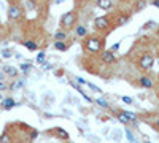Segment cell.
Returning a JSON list of instances; mask_svg holds the SVG:
<instances>
[{
    "label": "cell",
    "instance_id": "1",
    "mask_svg": "<svg viewBox=\"0 0 159 143\" xmlns=\"http://www.w3.org/2000/svg\"><path fill=\"white\" fill-rule=\"evenodd\" d=\"M75 21H76L75 13H73V11H69V13H65V15H62V18H61V25H62L64 29H69V27H72V25L75 24Z\"/></svg>",
    "mask_w": 159,
    "mask_h": 143
},
{
    "label": "cell",
    "instance_id": "2",
    "mask_svg": "<svg viewBox=\"0 0 159 143\" xmlns=\"http://www.w3.org/2000/svg\"><path fill=\"white\" fill-rule=\"evenodd\" d=\"M84 46H86L88 51H91V53H97V51H100V48H102V42L99 40V38L92 37V38H89V40H86Z\"/></svg>",
    "mask_w": 159,
    "mask_h": 143
},
{
    "label": "cell",
    "instance_id": "3",
    "mask_svg": "<svg viewBox=\"0 0 159 143\" xmlns=\"http://www.w3.org/2000/svg\"><path fill=\"white\" fill-rule=\"evenodd\" d=\"M139 64H140V67H142V69L148 70V69H151V67L154 65V57H153L151 54H145V56L140 57Z\"/></svg>",
    "mask_w": 159,
    "mask_h": 143
},
{
    "label": "cell",
    "instance_id": "4",
    "mask_svg": "<svg viewBox=\"0 0 159 143\" xmlns=\"http://www.w3.org/2000/svg\"><path fill=\"white\" fill-rule=\"evenodd\" d=\"M21 18V8L18 5H11L8 8V19L15 21V19H19Z\"/></svg>",
    "mask_w": 159,
    "mask_h": 143
},
{
    "label": "cell",
    "instance_id": "5",
    "mask_svg": "<svg viewBox=\"0 0 159 143\" xmlns=\"http://www.w3.org/2000/svg\"><path fill=\"white\" fill-rule=\"evenodd\" d=\"M108 18L107 16H100V18H96V21H94V25H96V29H99V30H103V29H107L108 27Z\"/></svg>",
    "mask_w": 159,
    "mask_h": 143
},
{
    "label": "cell",
    "instance_id": "6",
    "mask_svg": "<svg viewBox=\"0 0 159 143\" xmlns=\"http://www.w3.org/2000/svg\"><path fill=\"white\" fill-rule=\"evenodd\" d=\"M102 60H103V62H107V64L115 62V60H116L115 53H111V51H103V53H102Z\"/></svg>",
    "mask_w": 159,
    "mask_h": 143
},
{
    "label": "cell",
    "instance_id": "7",
    "mask_svg": "<svg viewBox=\"0 0 159 143\" xmlns=\"http://www.w3.org/2000/svg\"><path fill=\"white\" fill-rule=\"evenodd\" d=\"M97 7L100 10H110L113 7V2L111 0H97Z\"/></svg>",
    "mask_w": 159,
    "mask_h": 143
},
{
    "label": "cell",
    "instance_id": "8",
    "mask_svg": "<svg viewBox=\"0 0 159 143\" xmlns=\"http://www.w3.org/2000/svg\"><path fill=\"white\" fill-rule=\"evenodd\" d=\"M3 73L15 78V76H18V69H16V67H11V65H5V67H3Z\"/></svg>",
    "mask_w": 159,
    "mask_h": 143
},
{
    "label": "cell",
    "instance_id": "9",
    "mask_svg": "<svg viewBox=\"0 0 159 143\" xmlns=\"http://www.w3.org/2000/svg\"><path fill=\"white\" fill-rule=\"evenodd\" d=\"M2 107H3V110H10V108L15 107V100H13V97L3 99V100H2Z\"/></svg>",
    "mask_w": 159,
    "mask_h": 143
},
{
    "label": "cell",
    "instance_id": "10",
    "mask_svg": "<svg viewBox=\"0 0 159 143\" xmlns=\"http://www.w3.org/2000/svg\"><path fill=\"white\" fill-rule=\"evenodd\" d=\"M140 84H142L143 87H153V81L150 80L148 76H142V78H140Z\"/></svg>",
    "mask_w": 159,
    "mask_h": 143
},
{
    "label": "cell",
    "instance_id": "11",
    "mask_svg": "<svg viewBox=\"0 0 159 143\" xmlns=\"http://www.w3.org/2000/svg\"><path fill=\"white\" fill-rule=\"evenodd\" d=\"M24 46L27 48L29 51H37V49H38L37 43H35V42H30V40H27V42H24Z\"/></svg>",
    "mask_w": 159,
    "mask_h": 143
},
{
    "label": "cell",
    "instance_id": "12",
    "mask_svg": "<svg viewBox=\"0 0 159 143\" xmlns=\"http://www.w3.org/2000/svg\"><path fill=\"white\" fill-rule=\"evenodd\" d=\"M70 84H72V86H73V87H75V89L78 91V92H80V94H81V96H83V97L86 99V100H89V102H92V99H91V97H89V96H88V94H86V92H84V91H83L81 87H80V86H76L75 83H70Z\"/></svg>",
    "mask_w": 159,
    "mask_h": 143
},
{
    "label": "cell",
    "instance_id": "13",
    "mask_svg": "<svg viewBox=\"0 0 159 143\" xmlns=\"http://www.w3.org/2000/svg\"><path fill=\"white\" fill-rule=\"evenodd\" d=\"M65 37H67V34H65L64 30H57V32L54 34L56 42H64V40H65Z\"/></svg>",
    "mask_w": 159,
    "mask_h": 143
},
{
    "label": "cell",
    "instance_id": "14",
    "mask_svg": "<svg viewBox=\"0 0 159 143\" xmlns=\"http://www.w3.org/2000/svg\"><path fill=\"white\" fill-rule=\"evenodd\" d=\"M86 34H88V30H86V27L84 25H76V35L78 37H86Z\"/></svg>",
    "mask_w": 159,
    "mask_h": 143
},
{
    "label": "cell",
    "instance_id": "15",
    "mask_svg": "<svg viewBox=\"0 0 159 143\" xmlns=\"http://www.w3.org/2000/svg\"><path fill=\"white\" fill-rule=\"evenodd\" d=\"M121 134H123V132L119 131V129H115V131L111 132V138H113L115 141H119V140L123 138V135H121Z\"/></svg>",
    "mask_w": 159,
    "mask_h": 143
},
{
    "label": "cell",
    "instance_id": "16",
    "mask_svg": "<svg viewBox=\"0 0 159 143\" xmlns=\"http://www.w3.org/2000/svg\"><path fill=\"white\" fill-rule=\"evenodd\" d=\"M54 46H56L57 51H67V49H69V46L65 45V42H56Z\"/></svg>",
    "mask_w": 159,
    "mask_h": 143
},
{
    "label": "cell",
    "instance_id": "17",
    "mask_svg": "<svg viewBox=\"0 0 159 143\" xmlns=\"http://www.w3.org/2000/svg\"><path fill=\"white\" fill-rule=\"evenodd\" d=\"M24 84H25V81H24V80H19V81H16L13 86H10V89H11V91H16V89H21Z\"/></svg>",
    "mask_w": 159,
    "mask_h": 143
},
{
    "label": "cell",
    "instance_id": "18",
    "mask_svg": "<svg viewBox=\"0 0 159 143\" xmlns=\"http://www.w3.org/2000/svg\"><path fill=\"white\" fill-rule=\"evenodd\" d=\"M124 114L127 116V119H129L130 123H135V121H137V114H134V113H130V111H127V110L124 111Z\"/></svg>",
    "mask_w": 159,
    "mask_h": 143
},
{
    "label": "cell",
    "instance_id": "19",
    "mask_svg": "<svg viewBox=\"0 0 159 143\" xmlns=\"http://www.w3.org/2000/svg\"><path fill=\"white\" fill-rule=\"evenodd\" d=\"M118 119H119V121H121V123H124V124H127V123H130V121L127 119V116H126V114H124L123 111H119V113H118Z\"/></svg>",
    "mask_w": 159,
    "mask_h": 143
},
{
    "label": "cell",
    "instance_id": "20",
    "mask_svg": "<svg viewBox=\"0 0 159 143\" xmlns=\"http://www.w3.org/2000/svg\"><path fill=\"white\" fill-rule=\"evenodd\" d=\"M54 132H56V134H59L57 137H62V138H67V137H69L67 131H62V129H54Z\"/></svg>",
    "mask_w": 159,
    "mask_h": 143
},
{
    "label": "cell",
    "instance_id": "21",
    "mask_svg": "<svg viewBox=\"0 0 159 143\" xmlns=\"http://www.w3.org/2000/svg\"><path fill=\"white\" fill-rule=\"evenodd\" d=\"M21 70H22L24 73H29V72L32 70V65H30V64H21Z\"/></svg>",
    "mask_w": 159,
    "mask_h": 143
},
{
    "label": "cell",
    "instance_id": "22",
    "mask_svg": "<svg viewBox=\"0 0 159 143\" xmlns=\"http://www.w3.org/2000/svg\"><path fill=\"white\" fill-rule=\"evenodd\" d=\"M145 7H147V2H145V0H139V2H137V5H135V8H137L139 11L145 10Z\"/></svg>",
    "mask_w": 159,
    "mask_h": 143
},
{
    "label": "cell",
    "instance_id": "23",
    "mask_svg": "<svg viewBox=\"0 0 159 143\" xmlns=\"http://www.w3.org/2000/svg\"><path fill=\"white\" fill-rule=\"evenodd\" d=\"M35 2H34V0H27V2H25V8H27V10H35Z\"/></svg>",
    "mask_w": 159,
    "mask_h": 143
},
{
    "label": "cell",
    "instance_id": "24",
    "mask_svg": "<svg viewBox=\"0 0 159 143\" xmlns=\"http://www.w3.org/2000/svg\"><path fill=\"white\" fill-rule=\"evenodd\" d=\"M124 134H126V137H127V140H129V141L135 143V138H134V135H132V132L129 131V129H126V132H124Z\"/></svg>",
    "mask_w": 159,
    "mask_h": 143
},
{
    "label": "cell",
    "instance_id": "25",
    "mask_svg": "<svg viewBox=\"0 0 159 143\" xmlns=\"http://www.w3.org/2000/svg\"><path fill=\"white\" fill-rule=\"evenodd\" d=\"M154 25H156V22H154V21H148V22H147V24H145V25H143V27H142V29H143V30H148V29H151V27H154Z\"/></svg>",
    "mask_w": 159,
    "mask_h": 143
},
{
    "label": "cell",
    "instance_id": "26",
    "mask_svg": "<svg viewBox=\"0 0 159 143\" xmlns=\"http://www.w3.org/2000/svg\"><path fill=\"white\" fill-rule=\"evenodd\" d=\"M97 103H99L100 107H103V108H108V103L105 102V99H102V97H99V99H97Z\"/></svg>",
    "mask_w": 159,
    "mask_h": 143
},
{
    "label": "cell",
    "instance_id": "27",
    "mask_svg": "<svg viewBox=\"0 0 159 143\" xmlns=\"http://www.w3.org/2000/svg\"><path fill=\"white\" fill-rule=\"evenodd\" d=\"M37 62H38V64H45V53H38Z\"/></svg>",
    "mask_w": 159,
    "mask_h": 143
},
{
    "label": "cell",
    "instance_id": "28",
    "mask_svg": "<svg viewBox=\"0 0 159 143\" xmlns=\"http://www.w3.org/2000/svg\"><path fill=\"white\" fill-rule=\"evenodd\" d=\"M86 84H88L92 91H94V92H102V89H100V87H97V86H94V84H91V83H86Z\"/></svg>",
    "mask_w": 159,
    "mask_h": 143
},
{
    "label": "cell",
    "instance_id": "29",
    "mask_svg": "<svg viewBox=\"0 0 159 143\" xmlns=\"http://www.w3.org/2000/svg\"><path fill=\"white\" fill-rule=\"evenodd\" d=\"M126 22H129V16H121V18H119V24H121V25H124Z\"/></svg>",
    "mask_w": 159,
    "mask_h": 143
},
{
    "label": "cell",
    "instance_id": "30",
    "mask_svg": "<svg viewBox=\"0 0 159 143\" xmlns=\"http://www.w3.org/2000/svg\"><path fill=\"white\" fill-rule=\"evenodd\" d=\"M2 56H3V57H10V56H11V51L3 49V51H2Z\"/></svg>",
    "mask_w": 159,
    "mask_h": 143
},
{
    "label": "cell",
    "instance_id": "31",
    "mask_svg": "<svg viewBox=\"0 0 159 143\" xmlns=\"http://www.w3.org/2000/svg\"><path fill=\"white\" fill-rule=\"evenodd\" d=\"M118 49H119V43H115V45L111 46V49H110V51H111V53H115V51H118Z\"/></svg>",
    "mask_w": 159,
    "mask_h": 143
},
{
    "label": "cell",
    "instance_id": "32",
    "mask_svg": "<svg viewBox=\"0 0 159 143\" xmlns=\"http://www.w3.org/2000/svg\"><path fill=\"white\" fill-rule=\"evenodd\" d=\"M123 102H124V103H129V105H130V103L134 102V100H132L130 97H123Z\"/></svg>",
    "mask_w": 159,
    "mask_h": 143
},
{
    "label": "cell",
    "instance_id": "33",
    "mask_svg": "<svg viewBox=\"0 0 159 143\" xmlns=\"http://www.w3.org/2000/svg\"><path fill=\"white\" fill-rule=\"evenodd\" d=\"M5 89H8V86L3 81H0V91H5Z\"/></svg>",
    "mask_w": 159,
    "mask_h": 143
},
{
    "label": "cell",
    "instance_id": "34",
    "mask_svg": "<svg viewBox=\"0 0 159 143\" xmlns=\"http://www.w3.org/2000/svg\"><path fill=\"white\" fill-rule=\"evenodd\" d=\"M76 81H78V83H83V84H86V81L83 80V78H76Z\"/></svg>",
    "mask_w": 159,
    "mask_h": 143
},
{
    "label": "cell",
    "instance_id": "35",
    "mask_svg": "<svg viewBox=\"0 0 159 143\" xmlns=\"http://www.w3.org/2000/svg\"><path fill=\"white\" fill-rule=\"evenodd\" d=\"M153 5H154V7H157V8H159V0H153Z\"/></svg>",
    "mask_w": 159,
    "mask_h": 143
},
{
    "label": "cell",
    "instance_id": "36",
    "mask_svg": "<svg viewBox=\"0 0 159 143\" xmlns=\"http://www.w3.org/2000/svg\"><path fill=\"white\" fill-rule=\"evenodd\" d=\"M3 78H5V73H3V72H0V81H2Z\"/></svg>",
    "mask_w": 159,
    "mask_h": 143
},
{
    "label": "cell",
    "instance_id": "37",
    "mask_svg": "<svg viewBox=\"0 0 159 143\" xmlns=\"http://www.w3.org/2000/svg\"><path fill=\"white\" fill-rule=\"evenodd\" d=\"M156 129H157V131H159V121L156 123Z\"/></svg>",
    "mask_w": 159,
    "mask_h": 143
},
{
    "label": "cell",
    "instance_id": "38",
    "mask_svg": "<svg viewBox=\"0 0 159 143\" xmlns=\"http://www.w3.org/2000/svg\"><path fill=\"white\" fill-rule=\"evenodd\" d=\"M0 100H2V94H0Z\"/></svg>",
    "mask_w": 159,
    "mask_h": 143
},
{
    "label": "cell",
    "instance_id": "39",
    "mask_svg": "<svg viewBox=\"0 0 159 143\" xmlns=\"http://www.w3.org/2000/svg\"><path fill=\"white\" fill-rule=\"evenodd\" d=\"M0 140H2V135H0Z\"/></svg>",
    "mask_w": 159,
    "mask_h": 143
}]
</instances>
